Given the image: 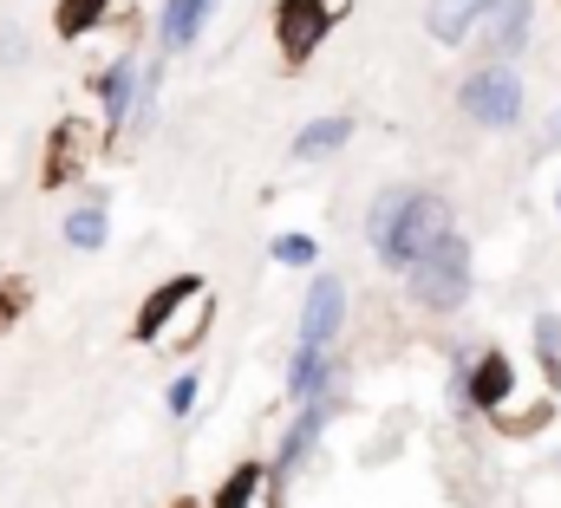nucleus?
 <instances>
[{"mask_svg":"<svg viewBox=\"0 0 561 508\" xmlns=\"http://www.w3.org/2000/svg\"><path fill=\"white\" fill-rule=\"evenodd\" d=\"M203 320H209V287H203V274H170V280L138 307L131 339H138V346H163V353H176V346L196 339Z\"/></svg>","mask_w":561,"mask_h":508,"instance_id":"f03ea898","label":"nucleus"},{"mask_svg":"<svg viewBox=\"0 0 561 508\" xmlns=\"http://www.w3.org/2000/svg\"><path fill=\"white\" fill-rule=\"evenodd\" d=\"M163 404H170L176 417H190V404H196V372H176V379H170V391H163Z\"/></svg>","mask_w":561,"mask_h":508,"instance_id":"412c9836","label":"nucleus"},{"mask_svg":"<svg viewBox=\"0 0 561 508\" xmlns=\"http://www.w3.org/2000/svg\"><path fill=\"white\" fill-rule=\"evenodd\" d=\"M287 397L294 404H333V359L313 346H294L287 359Z\"/></svg>","mask_w":561,"mask_h":508,"instance_id":"9b49d317","label":"nucleus"},{"mask_svg":"<svg viewBox=\"0 0 561 508\" xmlns=\"http://www.w3.org/2000/svg\"><path fill=\"white\" fill-rule=\"evenodd\" d=\"M20 313V293H0V333H7V320Z\"/></svg>","mask_w":561,"mask_h":508,"instance_id":"5701e85b","label":"nucleus"},{"mask_svg":"<svg viewBox=\"0 0 561 508\" xmlns=\"http://www.w3.org/2000/svg\"><path fill=\"white\" fill-rule=\"evenodd\" d=\"M268 254H275V267H313L320 261V242L313 235H275Z\"/></svg>","mask_w":561,"mask_h":508,"instance_id":"aec40b11","label":"nucleus"},{"mask_svg":"<svg viewBox=\"0 0 561 508\" xmlns=\"http://www.w3.org/2000/svg\"><path fill=\"white\" fill-rule=\"evenodd\" d=\"M346 137H353V118H346V112H327V118H313L307 130H294L287 157H294V163H313V157H333Z\"/></svg>","mask_w":561,"mask_h":508,"instance_id":"2eb2a0df","label":"nucleus"},{"mask_svg":"<svg viewBox=\"0 0 561 508\" xmlns=\"http://www.w3.org/2000/svg\"><path fill=\"white\" fill-rule=\"evenodd\" d=\"M209 13H216V0H163V13H157V39H163V53L196 46V33H203Z\"/></svg>","mask_w":561,"mask_h":508,"instance_id":"4468645a","label":"nucleus"},{"mask_svg":"<svg viewBox=\"0 0 561 508\" xmlns=\"http://www.w3.org/2000/svg\"><path fill=\"white\" fill-rule=\"evenodd\" d=\"M450 391H457V404L483 411V417L503 430V424H510V397H516V366H510V353H503V346H483L477 359L457 366Z\"/></svg>","mask_w":561,"mask_h":508,"instance_id":"39448f33","label":"nucleus"},{"mask_svg":"<svg viewBox=\"0 0 561 508\" xmlns=\"http://www.w3.org/2000/svg\"><path fill=\"white\" fill-rule=\"evenodd\" d=\"M405 287H412V300H419L424 313H457L463 300H470V242L463 235H450L437 254H424L419 267L405 274Z\"/></svg>","mask_w":561,"mask_h":508,"instance_id":"20e7f679","label":"nucleus"},{"mask_svg":"<svg viewBox=\"0 0 561 508\" xmlns=\"http://www.w3.org/2000/svg\"><path fill=\"white\" fill-rule=\"evenodd\" d=\"M105 13H112V0H59L53 33H59V39H85L92 26H105Z\"/></svg>","mask_w":561,"mask_h":508,"instance_id":"f3484780","label":"nucleus"},{"mask_svg":"<svg viewBox=\"0 0 561 508\" xmlns=\"http://www.w3.org/2000/svg\"><path fill=\"white\" fill-rule=\"evenodd\" d=\"M556 463H561V457H556Z\"/></svg>","mask_w":561,"mask_h":508,"instance_id":"393cba45","label":"nucleus"},{"mask_svg":"<svg viewBox=\"0 0 561 508\" xmlns=\"http://www.w3.org/2000/svg\"><path fill=\"white\" fill-rule=\"evenodd\" d=\"M346 326V280L340 274H313L307 280V300H300V346L327 353Z\"/></svg>","mask_w":561,"mask_h":508,"instance_id":"6e6552de","label":"nucleus"},{"mask_svg":"<svg viewBox=\"0 0 561 508\" xmlns=\"http://www.w3.org/2000/svg\"><path fill=\"white\" fill-rule=\"evenodd\" d=\"M556 209H561V189H556Z\"/></svg>","mask_w":561,"mask_h":508,"instance_id":"b1692460","label":"nucleus"},{"mask_svg":"<svg viewBox=\"0 0 561 508\" xmlns=\"http://www.w3.org/2000/svg\"><path fill=\"white\" fill-rule=\"evenodd\" d=\"M536 33V0H483L477 39H483V66H510Z\"/></svg>","mask_w":561,"mask_h":508,"instance_id":"0eeeda50","label":"nucleus"},{"mask_svg":"<svg viewBox=\"0 0 561 508\" xmlns=\"http://www.w3.org/2000/svg\"><path fill=\"white\" fill-rule=\"evenodd\" d=\"M523 72L516 66H477L463 85H457V105H463V118L483 130H516L523 125Z\"/></svg>","mask_w":561,"mask_h":508,"instance_id":"7ed1b4c3","label":"nucleus"},{"mask_svg":"<svg viewBox=\"0 0 561 508\" xmlns=\"http://www.w3.org/2000/svg\"><path fill=\"white\" fill-rule=\"evenodd\" d=\"M327 417H333V404H300V417L280 430V450H275V476L287 483L313 450H320V430H327Z\"/></svg>","mask_w":561,"mask_h":508,"instance_id":"9d476101","label":"nucleus"},{"mask_svg":"<svg viewBox=\"0 0 561 508\" xmlns=\"http://www.w3.org/2000/svg\"><path fill=\"white\" fill-rule=\"evenodd\" d=\"M157 92H163V59H150V66L138 72V99H131V125L138 130L157 118Z\"/></svg>","mask_w":561,"mask_h":508,"instance_id":"a211bd4d","label":"nucleus"},{"mask_svg":"<svg viewBox=\"0 0 561 508\" xmlns=\"http://www.w3.org/2000/svg\"><path fill=\"white\" fill-rule=\"evenodd\" d=\"M333 20H340L333 0H280L275 7V53L287 66H307L320 53V39L333 33Z\"/></svg>","mask_w":561,"mask_h":508,"instance_id":"423d86ee","label":"nucleus"},{"mask_svg":"<svg viewBox=\"0 0 561 508\" xmlns=\"http://www.w3.org/2000/svg\"><path fill=\"white\" fill-rule=\"evenodd\" d=\"M112 242V216H105V203H79L72 216H66V249L92 254Z\"/></svg>","mask_w":561,"mask_h":508,"instance_id":"dca6fc26","label":"nucleus"},{"mask_svg":"<svg viewBox=\"0 0 561 508\" xmlns=\"http://www.w3.org/2000/svg\"><path fill=\"white\" fill-rule=\"evenodd\" d=\"M536 359H542V379L556 384L561 379V320H556V313H542V320H536Z\"/></svg>","mask_w":561,"mask_h":508,"instance_id":"6ab92c4d","label":"nucleus"},{"mask_svg":"<svg viewBox=\"0 0 561 508\" xmlns=\"http://www.w3.org/2000/svg\"><path fill=\"white\" fill-rule=\"evenodd\" d=\"M209 508H280V476L275 463H236L216 489Z\"/></svg>","mask_w":561,"mask_h":508,"instance_id":"1a4fd4ad","label":"nucleus"},{"mask_svg":"<svg viewBox=\"0 0 561 508\" xmlns=\"http://www.w3.org/2000/svg\"><path fill=\"white\" fill-rule=\"evenodd\" d=\"M483 20V0H424V33L437 46H463Z\"/></svg>","mask_w":561,"mask_h":508,"instance_id":"f8f14e48","label":"nucleus"},{"mask_svg":"<svg viewBox=\"0 0 561 508\" xmlns=\"http://www.w3.org/2000/svg\"><path fill=\"white\" fill-rule=\"evenodd\" d=\"M138 72H144V59H112V66H105V79H99V105H105V125H112V130H125V125H131Z\"/></svg>","mask_w":561,"mask_h":508,"instance_id":"ddd939ff","label":"nucleus"},{"mask_svg":"<svg viewBox=\"0 0 561 508\" xmlns=\"http://www.w3.org/2000/svg\"><path fill=\"white\" fill-rule=\"evenodd\" d=\"M536 150H561V112L549 118V130H542V143H536Z\"/></svg>","mask_w":561,"mask_h":508,"instance_id":"4be33fe9","label":"nucleus"},{"mask_svg":"<svg viewBox=\"0 0 561 508\" xmlns=\"http://www.w3.org/2000/svg\"><path fill=\"white\" fill-rule=\"evenodd\" d=\"M457 235V216L437 189H419V183H392L373 196L366 209V242L373 254L392 267V274H412L424 254H437L444 242Z\"/></svg>","mask_w":561,"mask_h":508,"instance_id":"f257e3e1","label":"nucleus"}]
</instances>
